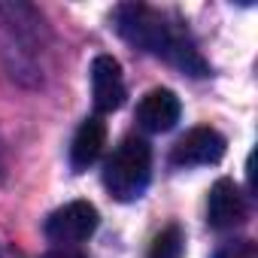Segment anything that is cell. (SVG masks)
<instances>
[{
	"mask_svg": "<svg viewBox=\"0 0 258 258\" xmlns=\"http://www.w3.org/2000/svg\"><path fill=\"white\" fill-rule=\"evenodd\" d=\"M112 25L118 31L121 40H127L131 46L167 58L170 64H176L179 70L191 73V76H207L210 67L201 58V52L173 28L164 22V16L146 4H121L112 13Z\"/></svg>",
	"mask_w": 258,
	"mask_h": 258,
	"instance_id": "cell-1",
	"label": "cell"
},
{
	"mask_svg": "<svg viewBox=\"0 0 258 258\" xmlns=\"http://www.w3.org/2000/svg\"><path fill=\"white\" fill-rule=\"evenodd\" d=\"M213 258H258V249L252 240H234V243H225Z\"/></svg>",
	"mask_w": 258,
	"mask_h": 258,
	"instance_id": "cell-10",
	"label": "cell"
},
{
	"mask_svg": "<svg viewBox=\"0 0 258 258\" xmlns=\"http://www.w3.org/2000/svg\"><path fill=\"white\" fill-rule=\"evenodd\" d=\"M43 258H85L82 252H73V249H52V252H46Z\"/></svg>",
	"mask_w": 258,
	"mask_h": 258,
	"instance_id": "cell-11",
	"label": "cell"
},
{
	"mask_svg": "<svg viewBox=\"0 0 258 258\" xmlns=\"http://www.w3.org/2000/svg\"><path fill=\"white\" fill-rule=\"evenodd\" d=\"M246 219V201L234 179H216L207 198V222L216 231L237 228Z\"/></svg>",
	"mask_w": 258,
	"mask_h": 258,
	"instance_id": "cell-6",
	"label": "cell"
},
{
	"mask_svg": "<svg viewBox=\"0 0 258 258\" xmlns=\"http://www.w3.org/2000/svg\"><path fill=\"white\" fill-rule=\"evenodd\" d=\"M225 137L216 127H191L188 134H182L170 152V161L176 167H201V164H219L225 158Z\"/></svg>",
	"mask_w": 258,
	"mask_h": 258,
	"instance_id": "cell-4",
	"label": "cell"
},
{
	"mask_svg": "<svg viewBox=\"0 0 258 258\" xmlns=\"http://www.w3.org/2000/svg\"><path fill=\"white\" fill-rule=\"evenodd\" d=\"M106 146V124L100 115H88L82 124H79V131L73 137V146H70V164L73 170H88L100 152Z\"/></svg>",
	"mask_w": 258,
	"mask_h": 258,
	"instance_id": "cell-8",
	"label": "cell"
},
{
	"mask_svg": "<svg viewBox=\"0 0 258 258\" xmlns=\"http://www.w3.org/2000/svg\"><path fill=\"white\" fill-rule=\"evenodd\" d=\"M97 210L88 201H70L64 207H58L49 219H46V237L58 246H73V243H85L94 231H97Z\"/></svg>",
	"mask_w": 258,
	"mask_h": 258,
	"instance_id": "cell-3",
	"label": "cell"
},
{
	"mask_svg": "<svg viewBox=\"0 0 258 258\" xmlns=\"http://www.w3.org/2000/svg\"><path fill=\"white\" fill-rule=\"evenodd\" d=\"M179 115H182V103H179L176 91H170V88H152L137 103V121L152 134L170 131L179 121Z\"/></svg>",
	"mask_w": 258,
	"mask_h": 258,
	"instance_id": "cell-7",
	"label": "cell"
},
{
	"mask_svg": "<svg viewBox=\"0 0 258 258\" xmlns=\"http://www.w3.org/2000/svg\"><path fill=\"white\" fill-rule=\"evenodd\" d=\"M0 258H7V249H4V246H0Z\"/></svg>",
	"mask_w": 258,
	"mask_h": 258,
	"instance_id": "cell-12",
	"label": "cell"
},
{
	"mask_svg": "<svg viewBox=\"0 0 258 258\" xmlns=\"http://www.w3.org/2000/svg\"><path fill=\"white\" fill-rule=\"evenodd\" d=\"M149 176H152V149L140 137H124L103 164V185L121 204L137 201L146 191Z\"/></svg>",
	"mask_w": 258,
	"mask_h": 258,
	"instance_id": "cell-2",
	"label": "cell"
},
{
	"mask_svg": "<svg viewBox=\"0 0 258 258\" xmlns=\"http://www.w3.org/2000/svg\"><path fill=\"white\" fill-rule=\"evenodd\" d=\"M182 231L179 225H167L155 240H152V249H149V258H182Z\"/></svg>",
	"mask_w": 258,
	"mask_h": 258,
	"instance_id": "cell-9",
	"label": "cell"
},
{
	"mask_svg": "<svg viewBox=\"0 0 258 258\" xmlns=\"http://www.w3.org/2000/svg\"><path fill=\"white\" fill-rule=\"evenodd\" d=\"M124 76L121 64L112 55H97L91 61V97L97 112H112L124 103Z\"/></svg>",
	"mask_w": 258,
	"mask_h": 258,
	"instance_id": "cell-5",
	"label": "cell"
}]
</instances>
